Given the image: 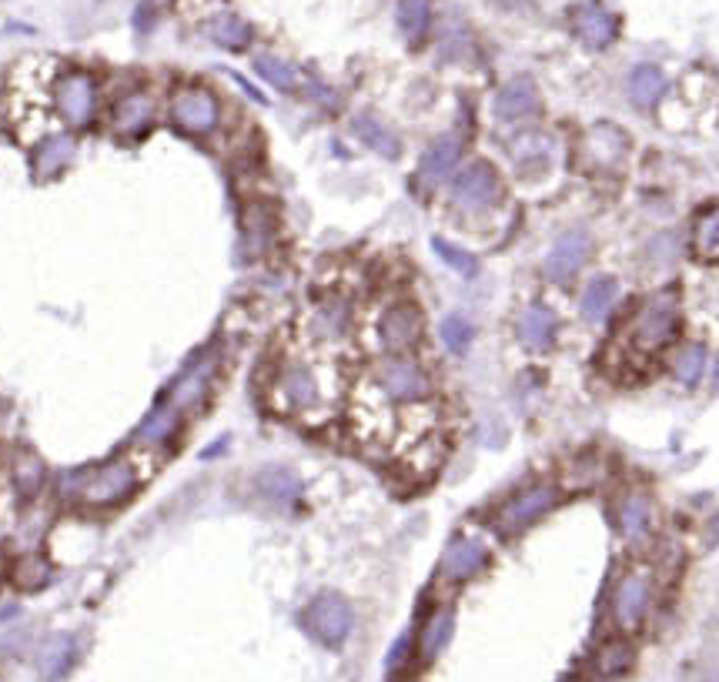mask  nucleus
Instances as JSON below:
<instances>
[{
    "label": "nucleus",
    "instance_id": "20e7f679",
    "mask_svg": "<svg viewBox=\"0 0 719 682\" xmlns=\"http://www.w3.org/2000/svg\"><path fill=\"white\" fill-rule=\"evenodd\" d=\"M375 385L382 388L388 402H405V405H419L432 392L429 372H425L412 355H385L382 362L375 365Z\"/></svg>",
    "mask_w": 719,
    "mask_h": 682
},
{
    "label": "nucleus",
    "instance_id": "393cba45",
    "mask_svg": "<svg viewBox=\"0 0 719 682\" xmlns=\"http://www.w3.org/2000/svg\"><path fill=\"white\" fill-rule=\"evenodd\" d=\"M348 328H352V305L345 298L332 295L312 311V335L318 341H342Z\"/></svg>",
    "mask_w": 719,
    "mask_h": 682
},
{
    "label": "nucleus",
    "instance_id": "dca6fc26",
    "mask_svg": "<svg viewBox=\"0 0 719 682\" xmlns=\"http://www.w3.org/2000/svg\"><path fill=\"white\" fill-rule=\"evenodd\" d=\"M492 111H495V118L505 124H519V121L536 118L539 91H536V84H532V77H512L509 84H502L492 101Z\"/></svg>",
    "mask_w": 719,
    "mask_h": 682
},
{
    "label": "nucleus",
    "instance_id": "c85d7f7f",
    "mask_svg": "<svg viewBox=\"0 0 719 682\" xmlns=\"http://www.w3.org/2000/svg\"><path fill=\"white\" fill-rule=\"evenodd\" d=\"M669 372L679 385L686 388H696L703 382L706 375V345L703 341H686V345H679L673 355H669Z\"/></svg>",
    "mask_w": 719,
    "mask_h": 682
},
{
    "label": "nucleus",
    "instance_id": "9b49d317",
    "mask_svg": "<svg viewBox=\"0 0 719 682\" xmlns=\"http://www.w3.org/2000/svg\"><path fill=\"white\" fill-rule=\"evenodd\" d=\"M275 395L288 412H312V408L322 405V382H318L312 365L291 362L281 368Z\"/></svg>",
    "mask_w": 719,
    "mask_h": 682
},
{
    "label": "nucleus",
    "instance_id": "f8f14e48",
    "mask_svg": "<svg viewBox=\"0 0 719 682\" xmlns=\"http://www.w3.org/2000/svg\"><path fill=\"white\" fill-rule=\"evenodd\" d=\"M616 525L626 545L646 549V542L653 539V499L639 489L623 492L616 502Z\"/></svg>",
    "mask_w": 719,
    "mask_h": 682
},
{
    "label": "nucleus",
    "instance_id": "7c9ffc66",
    "mask_svg": "<svg viewBox=\"0 0 719 682\" xmlns=\"http://www.w3.org/2000/svg\"><path fill=\"white\" fill-rule=\"evenodd\" d=\"M509 154H512V161H516L519 171L546 168L549 154H552V141L542 131H522L509 141Z\"/></svg>",
    "mask_w": 719,
    "mask_h": 682
},
{
    "label": "nucleus",
    "instance_id": "423d86ee",
    "mask_svg": "<svg viewBox=\"0 0 719 682\" xmlns=\"http://www.w3.org/2000/svg\"><path fill=\"white\" fill-rule=\"evenodd\" d=\"M653 592H656V576L646 565L629 569L623 579L616 582L612 592V619L623 632H633L643 626L649 606H653Z\"/></svg>",
    "mask_w": 719,
    "mask_h": 682
},
{
    "label": "nucleus",
    "instance_id": "6e6552de",
    "mask_svg": "<svg viewBox=\"0 0 719 682\" xmlns=\"http://www.w3.org/2000/svg\"><path fill=\"white\" fill-rule=\"evenodd\" d=\"M425 318L422 308L412 301H395L378 318V341H382L385 355H412L422 345Z\"/></svg>",
    "mask_w": 719,
    "mask_h": 682
},
{
    "label": "nucleus",
    "instance_id": "0eeeda50",
    "mask_svg": "<svg viewBox=\"0 0 719 682\" xmlns=\"http://www.w3.org/2000/svg\"><path fill=\"white\" fill-rule=\"evenodd\" d=\"M452 204L462 211H485L502 198V174L492 161H472L452 178Z\"/></svg>",
    "mask_w": 719,
    "mask_h": 682
},
{
    "label": "nucleus",
    "instance_id": "a878e982",
    "mask_svg": "<svg viewBox=\"0 0 719 682\" xmlns=\"http://www.w3.org/2000/svg\"><path fill=\"white\" fill-rule=\"evenodd\" d=\"M178 418L181 412L168 402L154 405L148 415H144V422L138 425V432H134V442L141 448H161L171 442V435L178 432Z\"/></svg>",
    "mask_w": 719,
    "mask_h": 682
},
{
    "label": "nucleus",
    "instance_id": "f704fd0d",
    "mask_svg": "<svg viewBox=\"0 0 719 682\" xmlns=\"http://www.w3.org/2000/svg\"><path fill=\"white\" fill-rule=\"evenodd\" d=\"M208 37L218 47H228V51H245V47H251V27L248 21H241L238 14H218L215 21L208 24Z\"/></svg>",
    "mask_w": 719,
    "mask_h": 682
},
{
    "label": "nucleus",
    "instance_id": "1a4fd4ad",
    "mask_svg": "<svg viewBox=\"0 0 719 682\" xmlns=\"http://www.w3.org/2000/svg\"><path fill=\"white\" fill-rule=\"evenodd\" d=\"M171 121L184 134H211L221 121V104L208 87L184 84L171 94Z\"/></svg>",
    "mask_w": 719,
    "mask_h": 682
},
{
    "label": "nucleus",
    "instance_id": "bb28decb",
    "mask_svg": "<svg viewBox=\"0 0 719 682\" xmlns=\"http://www.w3.org/2000/svg\"><path fill=\"white\" fill-rule=\"evenodd\" d=\"M626 91H629V101H633L639 111H649V107H656L659 97L666 94V74L659 71L656 64H636L633 71H629Z\"/></svg>",
    "mask_w": 719,
    "mask_h": 682
},
{
    "label": "nucleus",
    "instance_id": "2f4dec72",
    "mask_svg": "<svg viewBox=\"0 0 719 682\" xmlns=\"http://www.w3.org/2000/svg\"><path fill=\"white\" fill-rule=\"evenodd\" d=\"M452 632H455V612L452 609L432 612L429 622H425V629H422V636H419V656H422V662L439 659L442 649L452 642Z\"/></svg>",
    "mask_w": 719,
    "mask_h": 682
},
{
    "label": "nucleus",
    "instance_id": "ddd939ff",
    "mask_svg": "<svg viewBox=\"0 0 719 682\" xmlns=\"http://www.w3.org/2000/svg\"><path fill=\"white\" fill-rule=\"evenodd\" d=\"M489 565V545L475 535H455L442 552V576L449 582H469Z\"/></svg>",
    "mask_w": 719,
    "mask_h": 682
},
{
    "label": "nucleus",
    "instance_id": "58836bf2",
    "mask_svg": "<svg viewBox=\"0 0 719 682\" xmlns=\"http://www.w3.org/2000/svg\"><path fill=\"white\" fill-rule=\"evenodd\" d=\"M432 251L455 271V275H462V278H475V275H479V261H475L472 251L452 245V241H445V238H432Z\"/></svg>",
    "mask_w": 719,
    "mask_h": 682
},
{
    "label": "nucleus",
    "instance_id": "a211bd4d",
    "mask_svg": "<svg viewBox=\"0 0 719 682\" xmlns=\"http://www.w3.org/2000/svg\"><path fill=\"white\" fill-rule=\"evenodd\" d=\"M462 151H465V141L459 134H439L422 154V164H419L422 181H429V184L445 181L455 171V164L462 161Z\"/></svg>",
    "mask_w": 719,
    "mask_h": 682
},
{
    "label": "nucleus",
    "instance_id": "4c0bfd02",
    "mask_svg": "<svg viewBox=\"0 0 719 682\" xmlns=\"http://www.w3.org/2000/svg\"><path fill=\"white\" fill-rule=\"evenodd\" d=\"M432 21V0H398V27L408 41H419L429 31Z\"/></svg>",
    "mask_w": 719,
    "mask_h": 682
},
{
    "label": "nucleus",
    "instance_id": "72a5a7b5",
    "mask_svg": "<svg viewBox=\"0 0 719 682\" xmlns=\"http://www.w3.org/2000/svg\"><path fill=\"white\" fill-rule=\"evenodd\" d=\"M633 662H636V646L623 636L602 642V649L596 652V669H599V676H606V679L623 676V672L633 669Z\"/></svg>",
    "mask_w": 719,
    "mask_h": 682
},
{
    "label": "nucleus",
    "instance_id": "f03ea898",
    "mask_svg": "<svg viewBox=\"0 0 719 682\" xmlns=\"http://www.w3.org/2000/svg\"><path fill=\"white\" fill-rule=\"evenodd\" d=\"M679 328H683V308H679V295L673 288H663L649 295L639 305L633 328H629V345L639 355H659L676 341Z\"/></svg>",
    "mask_w": 719,
    "mask_h": 682
},
{
    "label": "nucleus",
    "instance_id": "4be33fe9",
    "mask_svg": "<svg viewBox=\"0 0 719 682\" xmlns=\"http://www.w3.org/2000/svg\"><path fill=\"white\" fill-rule=\"evenodd\" d=\"M258 495L275 509H291L301 499V479L291 469H281V465H268V469L258 472L255 479Z\"/></svg>",
    "mask_w": 719,
    "mask_h": 682
},
{
    "label": "nucleus",
    "instance_id": "39448f33",
    "mask_svg": "<svg viewBox=\"0 0 719 682\" xmlns=\"http://www.w3.org/2000/svg\"><path fill=\"white\" fill-rule=\"evenodd\" d=\"M562 499V489L552 482H536L529 489L512 495L509 502H502V509L495 512V529L502 535H519L526 532L532 522H539L542 515L552 512Z\"/></svg>",
    "mask_w": 719,
    "mask_h": 682
},
{
    "label": "nucleus",
    "instance_id": "7ed1b4c3",
    "mask_svg": "<svg viewBox=\"0 0 719 682\" xmlns=\"http://www.w3.org/2000/svg\"><path fill=\"white\" fill-rule=\"evenodd\" d=\"M301 626L315 642H322L328 649H342L348 636L355 629V609L352 602L338 592H322L301 612Z\"/></svg>",
    "mask_w": 719,
    "mask_h": 682
},
{
    "label": "nucleus",
    "instance_id": "9d476101",
    "mask_svg": "<svg viewBox=\"0 0 719 682\" xmlns=\"http://www.w3.org/2000/svg\"><path fill=\"white\" fill-rule=\"evenodd\" d=\"M54 107L71 128H87L97 114V84L91 74L71 71L54 81Z\"/></svg>",
    "mask_w": 719,
    "mask_h": 682
},
{
    "label": "nucleus",
    "instance_id": "5701e85b",
    "mask_svg": "<svg viewBox=\"0 0 719 682\" xmlns=\"http://www.w3.org/2000/svg\"><path fill=\"white\" fill-rule=\"evenodd\" d=\"M74 154H77V144L71 134H47L34 148V178L37 181L57 178V174L74 161Z\"/></svg>",
    "mask_w": 719,
    "mask_h": 682
},
{
    "label": "nucleus",
    "instance_id": "b1692460",
    "mask_svg": "<svg viewBox=\"0 0 719 682\" xmlns=\"http://www.w3.org/2000/svg\"><path fill=\"white\" fill-rule=\"evenodd\" d=\"M352 131H355V138L362 141L368 151L382 154V158H388V161L402 158V141H398V134L388 128L385 121H378L375 114H368V111L355 114Z\"/></svg>",
    "mask_w": 719,
    "mask_h": 682
},
{
    "label": "nucleus",
    "instance_id": "e433bc0d",
    "mask_svg": "<svg viewBox=\"0 0 719 682\" xmlns=\"http://www.w3.org/2000/svg\"><path fill=\"white\" fill-rule=\"evenodd\" d=\"M439 338L449 355H465L475 341V325L465 315H445L439 325Z\"/></svg>",
    "mask_w": 719,
    "mask_h": 682
},
{
    "label": "nucleus",
    "instance_id": "ea45409f",
    "mask_svg": "<svg viewBox=\"0 0 719 682\" xmlns=\"http://www.w3.org/2000/svg\"><path fill=\"white\" fill-rule=\"evenodd\" d=\"M14 485L21 489L24 495H37L44 485V465L37 455H17L14 462Z\"/></svg>",
    "mask_w": 719,
    "mask_h": 682
},
{
    "label": "nucleus",
    "instance_id": "79ce46f5",
    "mask_svg": "<svg viewBox=\"0 0 719 682\" xmlns=\"http://www.w3.org/2000/svg\"><path fill=\"white\" fill-rule=\"evenodd\" d=\"M408 656H412V632H402V636L392 642V649H388V659H385L388 676H395L398 669H405Z\"/></svg>",
    "mask_w": 719,
    "mask_h": 682
},
{
    "label": "nucleus",
    "instance_id": "a18cd8bd",
    "mask_svg": "<svg viewBox=\"0 0 719 682\" xmlns=\"http://www.w3.org/2000/svg\"><path fill=\"white\" fill-rule=\"evenodd\" d=\"M713 382H716V392H719V355H716V368H713Z\"/></svg>",
    "mask_w": 719,
    "mask_h": 682
},
{
    "label": "nucleus",
    "instance_id": "2eb2a0df",
    "mask_svg": "<svg viewBox=\"0 0 719 682\" xmlns=\"http://www.w3.org/2000/svg\"><path fill=\"white\" fill-rule=\"evenodd\" d=\"M586 258H589V235L586 231H566V235L549 248L546 261H542V271H546L549 281L566 285V281L579 275V268L586 265Z\"/></svg>",
    "mask_w": 719,
    "mask_h": 682
},
{
    "label": "nucleus",
    "instance_id": "473e14b6",
    "mask_svg": "<svg viewBox=\"0 0 719 682\" xmlns=\"http://www.w3.org/2000/svg\"><path fill=\"white\" fill-rule=\"evenodd\" d=\"M616 295H619V281L612 278V275H596V278H592L589 285H586V291H582V298H579L582 318H586V321L606 318V311L612 308Z\"/></svg>",
    "mask_w": 719,
    "mask_h": 682
},
{
    "label": "nucleus",
    "instance_id": "c03bdc74",
    "mask_svg": "<svg viewBox=\"0 0 719 682\" xmlns=\"http://www.w3.org/2000/svg\"><path fill=\"white\" fill-rule=\"evenodd\" d=\"M17 612H21V609H17V606H4V609H0V622H7V619H17Z\"/></svg>",
    "mask_w": 719,
    "mask_h": 682
},
{
    "label": "nucleus",
    "instance_id": "6ab92c4d",
    "mask_svg": "<svg viewBox=\"0 0 719 682\" xmlns=\"http://www.w3.org/2000/svg\"><path fill=\"white\" fill-rule=\"evenodd\" d=\"M572 27H576L579 41L592 47V51H602V47L612 44L616 37V17H612L602 4H582L572 14Z\"/></svg>",
    "mask_w": 719,
    "mask_h": 682
},
{
    "label": "nucleus",
    "instance_id": "f257e3e1",
    "mask_svg": "<svg viewBox=\"0 0 719 682\" xmlns=\"http://www.w3.org/2000/svg\"><path fill=\"white\" fill-rule=\"evenodd\" d=\"M138 482H141V469L134 465L131 455H121V459L94 465V469L71 472L67 479H61V492L81 499L87 509H111V505H121L124 499H131Z\"/></svg>",
    "mask_w": 719,
    "mask_h": 682
},
{
    "label": "nucleus",
    "instance_id": "37998d69",
    "mask_svg": "<svg viewBox=\"0 0 719 682\" xmlns=\"http://www.w3.org/2000/svg\"><path fill=\"white\" fill-rule=\"evenodd\" d=\"M308 94H312L322 107H328V111H338V94H335V91H328V87H322V84H308Z\"/></svg>",
    "mask_w": 719,
    "mask_h": 682
},
{
    "label": "nucleus",
    "instance_id": "cd10ccee",
    "mask_svg": "<svg viewBox=\"0 0 719 682\" xmlns=\"http://www.w3.org/2000/svg\"><path fill=\"white\" fill-rule=\"evenodd\" d=\"M689 248H693V258L703 261V265H719V204L696 214Z\"/></svg>",
    "mask_w": 719,
    "mask_h": 682
},
{
    "label": "nucleus",
    "instance_id": "f3484780",
    "mask_svg": "<svg viewBox=\"0 0 719 682\" xmlns=\"http://www.w3.org/2000/svg\"><path fill=\"white\" fill-rule=\"evenodd\" d=\"M77 662V642L71 632H54V636H47L41 642V649H37V676L44 682H61L67 679V672L74 669Z\"/></svg>",
    "mask_w": 719,
    "mask_h": 682
},
{
    "label": "nucleus",
    "instance_id": "a19ab883",
    "mask_svg": "<svg viewBox=\"0 0 719 682\" xmlns=\"http://www.w3.org/2000/svg\"><path fill=\"white\" fill-rule=\"evenodd\" d=\"M47 576H51V569H47V562L37 559V555H24V559L14 565V582L21 589H41Z\"/></svg>",
    "mask_w": 719,
    "mask_h": 682
},
{
    "label": "nucleus",
    "instance_id": "412c9836",
    "mask_svg": "<svg viewBox=\"0 0 719 682\" xmlns=\"http://www.w3.org/2000/svg\"><path fill=\"white\" fill-rule=\"evenodd\" d=\"M154 121V97L148 91H131L124 94L118 107H114V134L121 138H134V134H144Z\"/></svg>",
    "mask_w": 719,
    "mask_h": 682
},
{
    "label": "nucleus",
    "instance_id": "4468645a",
    "mask_svg": "<svg viewBox=\"0 0 719 682\" xmlns=\"http://www.w3.org/2000/svg\"><path fill=\"white\" fill-rule=\"evenodd\" d=\"M215 358L211 355H201L194 358V362L184 368V372L174 378L171 392H168V405H174L178 412H191V408H198L204 398L211 392V382H215Z\"/></svg>",
    "mask_w": 719,
    "mask_h": 682
},
{
    "label": "nucleus",
    "instance_id": "c756f323",
    "mask_svg": "<svg viewBox=\"0 0 719 682\" xmlns=\"http://www.w3.org/2000/svg\"><path fill=\"white\" fill-rule=\"evenodd\" d=\"M626 154V134L616 128V124H599V128L589 131L586 138V158L589 161H599L612 168L616 161H623Z\"/></svg>",
    "mask_w": 719,
    "mask_h": 682
},
{
    "label": "nucleus",
    "instance_id": "c9c22d12",
    "mask_svg": "<svg viewBox=\"0 0 719 682\" xmlns=\"http://www.w3.org/2000/svg\"><path fill=\"white\" fill-rule=\"evenodd\" d=\"M255 74L261 77L265 84H271L275 91L281 94H291V91H298V74H295V67L285 64L281 57L275 54H255Z\"/></svg>",
    "mask_w": 719,
    "mask_h": 682
},
{
    "label": "nucleus",
    "instance_id": "aec40b11",
    "mask_svg": "<svg viewBox=\"0 0 719 682\" xmlns=\"http://www.w3.org/2000/svg\"><path fill=\"white\" fill-rule=\"evenodd\" d=\"M556 331H559V321L546 305H529L516 325L519 345L526 348V352H546L552 341H556Z\"/></svg>",
    "mask_w": 719,
    "mask_h": 682
}]
</instances>
